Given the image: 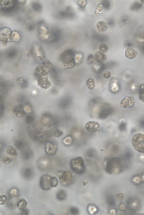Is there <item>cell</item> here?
<instances>
[{"label": "cell", "instance_id": "obj_37", "mask_svg": "<svg viewBox=\"0 0 144 215\" xmlns=\"http://www.w3.org/2000/svg\"><path fill=\"white\" fill-rule=\"evenodd\" d=\"M111 72L110 71H106L103 72V76L105 78H108L110 77Z\"/></svg>", "mask_w": 144, "mask_h": 215}, {"label": "cell", "instance_id": "obj_17", "mask_svg": "<svg viewBox=\"0 0 144 215\" xmlns=\"http://www.w3.org/2000/svg\"><path fill=\"white\" fill-rule=\"evenodd\" d=\"M21 35L19 32L16 31L12 32L9 39V42H16L21 40Z\"/></svg>", "mask_w": 144, "mask_h": 215}, {"label": "cell", "instance_id": "obj_6", "mask_svg": "<svg viewBox=\"0 0 144 215\" xmlns=\"http://www.w3.org/2000/svg\"><path fill=\"white\" fill-rule=\"evenodd\" d=\"M74 180L73 175L69 171H65L60 175L59 180L62 185L64 186H69L72 183Z\"/></svg>", "mask_w": 144, "mask_h": 215}, {"label": "cell", "instance_id": "obj_7", "mask_svg": "<svg viewBox=\"0 0 144 215\" xmlns=\"http://www.w3.org/2000/svg\"><path fill=\"white\" fill-rule=\"evenodd\" d=\"M85 129L89 132L98 133L101 131V126L99 123L95 121H89L86 123Z\"/></svg>", "mask_w": 144, "mask_h": 215}, {"label": "cell", "instance_id": "obj_13", "mask_svg": "<svg viewBox=\"0 0 144 215\" xmlns=\"http://www.w3.org/2000/svg\"><path fill=\"white\" fill-rule=\"evenodd\" d=\"M96 61L99 64L103 63L107 59V57L105 54L100 51H98L95 53L94 56Z\"/></svg>", "mask_w": 144, "mask_h": 215}, {"label": "cell", "instance_id": "obj_42", "mask_svg": "<svg viewBox=\"0 0 144 215\" xmlns=\"http://www.w3.org/2000/svg\"><path fill=\"white\" fill-rule=\"evenodd\" d=\"M89 180L86 179H84L82 181V184L83 185H86L88 183Z\"/></svg>", "mask_w": 144, "mask_h": 215}, {"label": "cell", "instance_id": "obj_24", "mask_svg": "<svg viewBox=\"0 0 144 215\" xmlns=\"http://www.w3.org/2000/svg\"><path fill=\"white\" fill-rule=\"evenodd\" d=\"M67 196L66 193L65 191L60 190L56 194V198L59 201H63L66 199Z\"/></svg>", "mask_w": 144, "mask_h": 215}, {"label": "cell", "instance_id": "obj_2", "mask_svg": "<svg viewBox=\"0 0 144 215\" xmlns=\"http://www.w3.org/2000/svg\"><path fill=\"white\" fill-rule=\"evenodd\" d=\"M70 165L72 170L77 174H82L85 171L84 161L82 157H79L72 160Z\"/></svg>", "mask_w": 144, "mask_h": 215}, {"label": "cell", "instance_id": "obj_21", "mask_svg": "<svg viewBox=\"0 0 144 215\" xmlns=\"http://www.w3.org/2000/svg\"><path fill=\"white\" fill-rule=\"evenodd\" d=\"M8 195L10 198H17L19 195V190L16 188H12L9 190Z\"/></svg>", "mask_w": 144, "mask_h": 215}, {"label": "cell", "instance_id": "obj_4", "mask_svg": "<svg viewBox=\"0 0 144 215\" xmlns=\"http://www.w3.org/2000/svg\"><path fill=\"white\" fill-rule=\"evenodd\" d=\"M48 26L45 23L42 22L39 24L38 32L39 37L42 41H44L49 40L51 35Z\"/></svg>", "mask_w": 144, "mask_h": 215}, {"label": "cell", "instance_id": "obj_39", "mask_svg": "<svg viewBox=\"0 0 144 215\" xmlns=\"http://www.w3.org/2000/svg\"><path fill=\"white\" fill-rule=\"evenodd\" d=\"M123 194L122 193L117 194L116 197V200L118 202H120L122 200L123 198Z\"/></svg>", "mask_w": 144, "mask_h": 215}, {"label": "cell", "instance_id": "obj_31", "mask_svg": "<svg viewBox=\"0 0 144 215\" xmlns=\"http://www.w3.org/2000/svg\"><path fill=\"white\" fill-rule=\"evenodd\" d=\"M77 4L82 8H84L88 4V1L85 0H80L77 2Z\"/></svg>", "mask_w": 144, "mask_h": 215}, {"label": "cell", "instance_id": "obj_14", "mask_svg": "<svg viewBox=\"0 0 144 215\" xmlns=\"http://www.w3.org/2000/svg\"><path fill=\"white\" fill-rule=\"evenodd\" d=\"M13 112L18 117H23L25 115L24 108L21 105L15 106L13 110Z\"/></svg>", "mask_w": 144, "mask_h": 215}, {"label": "cell", "instance_id": "obj_41", "mask_svg": "<svg viewBox=\"0 0 144 215\" xmlns=\"http://www.w3.org/2000/svg\"><path fill=\"white\" fill-rule=\"evenodd\" d=\"M29 214V211L28 209H25L24 210L22 211L21 214L22 215H28Z\"/></svg>", "mask_w": 144, "mask_h": 215}, {"label": "cell", "instance_id": "obj_3", "mask_svg": "<svg viewBox=\"0 0 144 215\" xmlns=\"http://www.w3.org/2000/svg\"><path fill=\"white\" fill-rule=\"evenodd\" d=\"M132 144L136 151L144 153V134H135L132 138Z\"/></svg>", "mask_w": 144, "mask_h": 215}, {"label": "cell", "instance_id": "obj_8", "mask_svg": "<svg viewBox=\"0 0 144 215\" xmlns=\"http://www.w3.org/2000/svg\"><path fill=\"white\" fill-rule=\"evenodd\" d=\"M12 31L10 28L4 27L2 28L0 31V39L4 44L9 42V39Z\"/></svg>", "mask_w": 144, "mask_h": 215}, {"label": "cell", "instance_id": "obj_33", "mask_svg": "<svg viewBox=\"0 0 144 215\" xmlns=\"http://www.w3.org/2000/svg\"><path fill=\"white\" fill-rule=\"evenodd\" d=\"M15 146L18 149H21L23 146V143L21 140H17L15 142Z\"/></svg>", "mask_w": 144, "mask_h": 215}, {"label": "cell", "instance_id": "obj_22", "mask_svg": "<svg viewBox=\"0 0 144 215\" xmlns=\"http://www.w3.org/2000/svg\"><path fill=\"white\" fill-rule=\"evenodd\" d=\"M96 27L99 31L101 32L106 31L108 28L106 23L103 21L98 22L97 24Z\"/></svg>", "mask_w": 144, "mask_h": 215}, {"label": "cell", "instance_id": "obj_1", "mask_svg": "<svg viewBox=\"0 0 144 215\" xmlns=\"http://www.w3.org/2000/svg\"><path fill=\"white\" fill-rule=\"evenodd\" d=\"M51 62L48 60H44L36 67L35 76L39 85L42 87L47 88L51 85L49 81L47 74L52 69Z\"/></svg>", "mask_w": 144, "mask_h": 215}, {"label": "cell", "instance_id": "obj_23", "mask_svg": "<svg viewBox=\"0 0 144 215\" xmlns=\"http://www.w3.org/2000/svg\"><path fill=\"white\" fill-rule=\"evenodd\" d=\"M86 85L89 89L93 90L95 87V80L92 78H89L86 82Z\"/></svg>", "mask_w": 144, "mask_h": 215}, {"label": "cell", "instance_id": "obj_10", "mask_svg": "<svg viewBox=\"0 0 144 215\" xmlns=\"http://www.w3.org/2000/svg\"><path fill=\"white\" fill-rule=\"evenodd\" d=\"M62 58L63 59L62 66L64 69H71L75 66L74 60L72 57L67 56Z\"/></svg>", "mask_w": 144, "mask_h": 215}, {"label": "cell", "instance_id": "obj_15", "mask_svg": "<svg viewBox=\"0 0 144 215\" xmlns=\"http://www.w3.org/2000/svg\"><path fill=\"white\" fill-rule=\"evenodd\" d=\"M49 165V160L46 157L42 158L38 162V166L41 169H46Z\"/></svg>", "mask_w": 144, "mask_h": 215}, {"label": "cell", "instance_id": "obj_18", "mask_svg": "<svg viewBox=\"0 0 144 215\" xmlns=\"http://www.w3.org/2000/svg\"><path fill=\"white\" fill-rule=\"evenodd\" d=\"M6 153L8 156L13 157L17 156L18 153L16 149L13 146L9 145L7 147Z\"/></svg>", "mask_w": 144, "mask_h": 215}, {"label": "cell", "instance_id": "obj_25", "mask_svg": "<svg viewBox=\"0 0 144 215\" xmlns=\"http://www.w3.org/2000/svg\"><path fill=\"white\" fill-rule=\"evenodd\" d=\"M22 174L23 177L25 178H30L32 177L33 175V171L30 168H25L23 171Z\"/></svg>", "mask_w": 144, "mask_h": 215}, {"label": "cell", "instance_id": "obj_32", "mask_svg": "<svg viewBox=\"0 0 144 215\" xmlns=\"http://www.w3.org/2000/svg\"><path fill=\"white\" fill-rule=\"evenodd\" d=\"M7 199L6 195H2L0 196V204L3 205L6 202Z\"/></svg>", "mask_w": 144, "mask_h": 215}, {"label": "cell", "instance_id": "obj_5", "mask_svg": "<svg viewBox=\"0 0 144 215\" xmlns=\"http://www.w3.org/2000/svg\"><path fill=\"white\" fill-rule=\"evenodd\" d=\"M31 55L37 61L43 60L45 55L42 46L39 43L34 44L31 50Z\"/></svg>", "mask_w": 144, "mask_h": 215}, {"label": "cell", "instance_id": "obj_30", "mask_svg": "<svg viewBox=\"0 0 144 215\" xmlns=\"http://www.w3.org/2000/svg\"><path fill=\"white\" fill-rule=\"evenodd\" d=\"M72 138L71 136H70L65 137L63 140V143L66 145H69L71 144L72 142Z\"/></svg>", "mask_w": 144, "mask_h": 215}, {"label": "cell", "instance_id": "obj_16", "mask_svg": "<svg viewBox=\"0 0 144 215\" xmlns=\"http://www.w3.org/2000/svg\"><path fill=\"white\" fill-rule=\"evenodd\" d=\"M125 56L129 59H132L136 58L138 55L137 51L131 48H128L125 52Z\"/></svg>", "mask_w": 144, "mask_h": 215}, {"label": "cell", "instance_id": "obj_35", "mask_svg": "<svg viewBox=\"0 0 144 215\" xmlns=\"http://www.w3.org/2000/svg\"><path fill=\"white\" fill-rule=\"evenodd\" d=\"M70 212L73 214H77L79 213L78 209L75 207H72L70 208Z\"/></svg>", "mask_w": 144, "mask_h": 215}, {"label": "cell", "instance_id": "obj_29", "mask_svg": "<svg viewBox=\"0 0 144 215\" xmlns=\"http://www.w3.org/2000/svg\"><path fill=\"white\" fill-rule=\"evenodd\" d=\"M58 184V180L56 177H52L50 180V185L52 187H56Z\"/></svg>", "mask_w": 144, "mask_h": 215}, {"label": "cell", "instance_id": "obj_40", "mask_svg": "<svg viewBox=\"0 0 144 215\" xmlns=\"http://www.w3.org/2000/svg\"><path fill=\"white\" fill-rule=\"evenodd\" d=\"M127 209L126 207L124 204L122 203H120L119 206V209L120 210L123 211L126 210Z\"/></svg>", "mask_w": 144, "mask_h": 215}, {"label": "cell", "instance_id": "obj_38", "mask_svg": "<svg viewBox=\"0 0 144 215\" xmlns=\"http://www.w3.org/2000/svg\"><path fill=\"white\" fill-rule=\"evenodd\" d=\"M103 6L106 9H108L110 7V5L109 2L108 1H103L102 2Z\"/></svg>", "mask_w": 144, "mask_h": 215}, {"label": "cell", "instance_id": "obj_43", "mask_svg": "<svg viewBox=\"0 0 144 215\" xmlns=\"http://www.w3.org/2000/svg\"><path fill=\"white\" fill-rule=\"evenodd\" d=\"M10 160L8 159H4L3 160V162L5 164H8L10 162Z\"/></svg>", "mask_w": 144, "mask_h": 215}, {"label": "cell", "instance_id": "obj_26", "mask_svg": "<svg viewBox=\"0 0 144 215\" xmlns=\"http://www.w3.org/2000/svg\"><path fill=\"white\" fill-rule=\"evenodd\" d=\"M17 82L18 84L21 87L25 88L27 86L28 83L26 80L22 77H19L17 79Z\"/></svg>", "mask_w": 144, "mask_h": 215}, {"label": "cell", "instance_id": "obj_34", "mask_svg": "<svg viewBox=\"0 0 144 215\" xmlns=\"http://www.w3.org/2000/svg\"><path fill=\"white\" fill-rule=\"evenodd\" d=\"M34 120V118L33 116L29 115L27 116L25 120V122L26 123L29 124L33 122Z\"/></svg>", "mask_w": 144, "mask_h": 215}, {"label": "cell", "instance_id": "obj_11", "mask_svg": "<svg viewBox=\"0 0 144 215\" xmlns=\"http://www.w3.org/2000/svg\"><path fill=\"white\" fill-rule=\"evenodd\" d=\"M58 149L57 145L53 142H49L46 145L45 151L49 156H54L55 154Z\"/></svg>", "mask_w": 144, "mask_h": 215}, {"label": "cell", "instance_id": "obj_28", "mask_svg": "<svg viewBox=\"0 0 144 215\" xmlns=\"http://www.w3.org/2000/svg\"><path fill=\"white\" fill-rule=\"evenodd\" d=\"M99 50L101 52L105 53L107 52L108 50V46L104 43H102L99 46Z\"/></svg>", "mask_w": 144, "mask_h": 215}, {"label": "cell", "instance_id": "obj_9", "mask_svg": "<svg viewBox=\"0 0 144 215\" xmlns=\"http://www.w3.org/2000/svg\"><path fill=\"white\" fill-rule=\"evenodd\" d=\"M51 177V176L47 175L41 176L40 178V185L41 187L43 190H47L51 188L50 180Z\"/></svg>", "mask_w": 144, "mask_h": 215}, {"label": "cell", "instance_id": "obj_36", "mask_svg": "<svg viewBox=\"0 0 144 215\" xmlns=\"http://www.w3.org/2000/svg\"><path fill=\"white\" fill-rule=\"evenodd\" d=\"M63 133L62 131L59 129H57L55 131L54 133V135L56 137H59L61 136L63 134Z\"/></svg>", "mask_w": 144, "mask_h": 215}, {"label": "cell", "instance_id": "obj_19", "mask_svg": "<svg viewBox=\"0 0 144 215\" xmlns=\"http://www.w3.org/2000/svg\"><path fill=\"white\" fill-rule=\"evenodd\" d=\"M98 206L95 204H91L89 205L87 207L88 211L89 214L94 215L97 213L99 211Z\"/></svg>", "mask_w": 144, "mask_h": 215}, {"label": "cell", "instance_id": "obj_12", "mask_svg": "<svg viewBox=\"0 0 144 215\" xmlns=\"http://www.w3.org/2000/svg\"><path fill=\"white\" fill-rule=\"evenodd\" d=\"M135 100L132 97H125L121 101L120 106L123 108L128 109L134 106Z\"/></svg>", "mask_w": 144, "mask_h": 215}, {"label": "cell", "instance_id": "obj_27", "mask_svg": "<svg viewBox=\"0 0 144 215\" xmlns=\"http://www.w3.org/2000/svg\"><path fill=\"white\" fill-rule=\"evenodd\" d=\"M1 4L4 8L9 9L13 6V3L11 1H2Z\"/></svg>", "mask_w": 144, "mask_h": 215}, {"label": "cell", "instance_id": "obj_20", "mask_svg": "<svg viewBox=\"0 0 144 215\" xmlns=\"http://www.w3.org/2000/svg\"><path fill=\"white\" fill-rule=\"evenodd\" d=\"M27 204L26 199L24 198H22L18 202L17 206L18 209L22 211L26 209Z\"/></svg>", "mask_w": 144, "mask_h": 215}]
</instances>
